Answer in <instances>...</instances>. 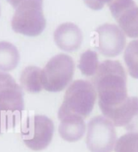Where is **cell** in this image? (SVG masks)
Wrapping results in <instances>:
<instances>
[{"label": "cell", "instance_id": "obj_1", "mask_svg": "<svg viewBox=\"0 0 138 152\" xmlns=\"http://www.w3.org/2000/svg\"><path fill=\"white\" fill-rule=\"evenodd\" d=\"M93 85L102 112L117 107L129 97L126 72L119 61L107 60L100 63L94 75Z\"/></svg>", "mask_w": 138, "mask_h": 152}, {"label": "cell", "instance_id": "obj_2", "mask_svg": "<svg viewBox=\"0 0 138 152\" xmlns=\"http://www.w3.org/2000/svg\"><path fill=\"white\" fill-rule=\"evenodd\" d=\"M97 92L92 83L78 79L71 83L65 91L64 101L58 111V118L76 115L86 118L91 114L96 101Z\"/></svg>", "mask_w": 138, "mask_h": 152}, {"label": "cell", "instance_id": "obj_3", "mask_svg": "<svg viewBox=\"0 0 138 152\" xmlns=\"http://www.w3.org/2000/svg\"><path fill=\"white\" fill-rule=\"evenodd\" d=\"M12 28L17 33L36 37L43 32L46 20L43 13V0H27L15 8Z\"/></svg>", "mask_w": 138, "mask_h": 152}, {"label": "cell", "instance_id": "obj_4", "mask_svg": "<svg viewBox=\"0 0 138 152\" xmlns=\"http://www.w3.org/2000/svg\"><path fill=\"white\" fill-rule=\"evenodd\" d=\"M74 73V62L69 55L60 53L48 61L41 70L42 87L50 92H58L71 82Z\"/></svg>", "mask_w": 138, "mask_h": 152}, {"label": "cell", "instance_id": "obj_5", "mask_svg": "<svg viewBox=\"0 0 138 152\" xmlns=\"http://www.w3.org/2000/svg\"><path fill=\"white\" fill-rule=\"evenodd\" d=\"M53 121L43 115L28 117L21 127V137L24 144L33 151L45 149L53 139Z\"/></svg>", "mask_w": 138, "mask_h": 152}, {"label": "cell", "instance_id": "obj_6", "mask_svg": "<svg viewBox=\"0 0 138 152\" xmlns=\"http://www.w3.org/2000/svg\"><path fill=\"white\" fill-rule=\"evenodd\" d=\"M117 135L115 126L107 117L97 116L88 123L86 146L91 152H112Z\"/></svg>", "mask_w": 138, "mask_h": 152}, {"label": "cell", "instance_id": "obj_7", "mask_svg": "<svg viewBox=\"0 0 138 152\" xmlns=\"http://www.w3.org/2000/svg\"><path fill=\"white\" fill-rule=\"evenodd\" d=\"M125 44V34L115 24L104 23L95 30V48L106 57H116L121 54Z\"/></svg>", "mask_w": 138, "mask_h": 152}, {"label": "cell", "instance_id": "obj_8", "mask_svg": "<svg viewBox=\"0 0 138 152\" xmlns=\"http://www.w3.org/2000/svg\"><path fill=\"white\" fill-rule=\"evenodd\" d=\"M119 27L130 38L138 37V6L133 0H114L108 5Z\"/></svg>", "mask_w": 138, "mask_h": 152}, {"label": "cell", "instance_id": "obj_9", "mask_svg": "<svg viewBox=\"0 0 138 152\" xmlns=\"http://www.w3.org/2000/svg\"><path fill=\"white\" fill-rule=\"evenodd\" d=\"M115 126L123 127L129 133H138V98L129 96L115 108L102 112Z\"/></svg>", "mask_w": 138, "mask_h": 152}, {"label": "cell", "instance_id": "obj_10", "mask_svg": "<svg viewBox=\"0 0 138 152\" xmlns=\"http://www.w3.org/2000/svg\"><path fill=\"white\" fill-rule=\"evenodd\" d=\"M0 107L20 116L24 110V92L9 74L0 71Z\"/></svg>", "mask_w": 138, "mask_h": 152}, {"label": "cell", "instance_id": "obj_11", "mask_svg": "<svg viewBox=\"0 0 138 152\" xmlns=\"http://www.w3.org/2000/svg\"><path fill=\"white\" fill-rule=\"evenodd\" d=\"M54 41L59 49L65 52H73L82 45V32L76 24L64 23L59 25L55 30Z\"/></svg>", "mask_w": 138, "mask_h": 152}, {"label": "cell", "instance_id": "obj_12", "mask_svg": "<svg viewBox=\"0 0 138 152\" xmlns=\"http://www.w3.org/2000/svg\"><path fill=\"white\" fill-rule=\"evenodd\" d=\"M85 121L81 117L68 115L61 119L59 134L65 141L73 142L80 140L85 134Z\"/></svg>", "mask_w": 138, "mask_h": 152}, {"label": "cell", "instance_id": "obj_13", "mask_svg": "<svg viewBox=\"0 0 138 152\" xmlns=\"http://www.w3.org/2000/svg\"><path fill=\"white\" fill-rule=\"evenodd\" d=\"M20 53L17 48L7 41L0 42V70L11 71L17 66Z\"/></svg>", "mask_w": 138, "mask_h": 152}, {"label": "cell", "instance_id": "obj_14", "mask_svg": "<svg viewBox=\"0 0 138 152\" xmlns=\"http://www.w3.org/2000/svg\"><path fill=\"white\" fill-rule=\"evenodd\" d=\"M23 88L31 93H37L43 89L41 83V70L37 66H30L24 68L20 75Z\"/></svg>", "mask_w": 138, "mask_h": 152}, {"label": "cell", "instance_id": "obj_15", "mask_svg": "<svg viewBox=\"0 0 138 152\" xmlns=\"http://www.w3.org/2000/svg\"><path fill=\"white\" fill-rule=\"evenodd\" d=\"M100 66L96 52L88 50L80 56L78 69L83 75L94 76Z\"/></svg>", "mask_w": 138, "mask_h": 152}, {"label": "cell", "instance_id": "obj_16", "mask_svg": "<svg viewBox=\"0 0 138 152\" xmlns=\"http://www.w3.org/2000/svg\"><path fill=\"white\" fill-rule=\"evenodd\" d=\"M123 59L130 75L134 79H138V40L131 41L128 45Z\"/></svg>", "mask_w": 138, "mask_h": 152}, {"label": "cell", "instance_id": "obj_17", "mask_svg": "<svg viewBox=\"0 0 138 152\" xmlns=\"http://www.w3.org/2000/svg\"><path fill=\"white\" fill-rule=\"evenodd\" d=\"M115 152H138V133L122 135L116 141Z\"/></svg>", "mask_w": 138, "mask_h": 152}, {"label": "cell", "instance_id": "obj_18", "mask_svg": "<svg viewBox=\"0 0 138 152\" xmlns=\"http://www.w3.org/2000/svg\"><path fill=\"white\" fill-rule=\"evenodd\" d=\"M19 115L0 107V135L15 126Z\"/></svg>", "mask_w": 138, "mask_h": 152}, {"label": "cell", "instance_id": "obj_19", "mask_svg": "<svg viewBox=\"0 0 138 152\" xmlns=\"http://www.w3.org/2000/svg\"><path fill=\"white\" fill-rule=\"evenodd\" d=\"M86 5L94 11H99L103 8L105 4L108 6L114 0H83Z\"/></svg>", "mask_w": 138, "mask_h": 152}, {"label": "cell", "instance_id": "obj_20", "mask_svg": "<svg viewBox=\"0 0 138 152\" xmlns=\"http://www.w3.org/2000/svg\"><path fill=\"white\" fill-rule=\"evenodd\" d=\"M7 2H8L11 5H12L14 8H15L16 7L20 4V3H23L24 1H27V0H7Z\"/></svg>", "mask_w": 138, "mask_h": 152}, {"label": "cell", "instance_id": "obj_21", "mask_svg": "<svg viewBox=\"0 0 138 152\" xmlns=\"http://www.w3.org/2000/svg\"><path fill=\"white\" fill-rule=\"evenodd\" d=\"M0 14H1V10H0Z\"/></svg>", "mask_w": 138, "mask_h": 152}]
</instances>
